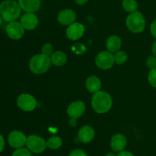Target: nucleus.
Wrapping results in <instances>:
<instances>
[{
  "instance_id": "obj_1",
  "label": "nucleus",
  "mask_w": 156,
  "mask_h": 156,
  "mask_svg": "<svg viewBox=\"0 0 156 156\" xmlns=\"http://www.w3.org/2000/svg\"><path fill=\"white\" fill-rule=\"evenodd\" d=\"M21 10L18 2L15 0H5L0 4V15L4 21L8 22L18 19Z\"/></svg>"
},
{
  "instance_id": "obj_2",
  "label": "nucleus",
  "mask_w": 156,
  "mask_h": 156,
  "mask_svg": "<svg viewBox=\"0 0 156 156\" xmlns=\"http://www.w3.org/2000/svg\"><path fill=\"white\" fill-rule=\"evenodd\" d=\"M91 105L98 113H105L112 106V99L107 92L98 91L92 96Z\"/></svg>"
},
{
  "instance_id": "obj_3",
  "label": "nucleus",
  "mask_w": 156,
  "mask_h": 156,
  "mask_svg": "<svg viewBox=\"0 0 156 156\" xmlns=\"http://www.w3.org/2000/svg\"><path fill=\"white\" fill-rule=\"evenodd\" d=\"M51 64V60L49 56L40 54L35 55L30 59L29 67L33 73L36 74H42L50 68Z\"/></svg>"
},
{
  "instance_id": "obj_4",
  "label": "nucleus",
  "mask_w": 156,
  "mask_h": 156,
  "mask_svg": "<svg viewBox=\"0 0 156 156\" xmlns=\"http://www.w3.org/2000/svg\"><path fill=\"white\" fill-rule=\"evenodd\" d=\"M126 24L130 32L133 33H140L146 28V20L143 14L136 11L128 15Z\"/></svg>"
},
{
  "instance_id": "obj_5",
  "label": "nucleus",
  "mask_w": 156,
  "mask_h": 156,
  "mask_svg": "<svg viewBox=\"0 0 156 156\" xmlns=\"http://www.w3.org/2000/svg\"><path fill=\"white\" fill-rule=\"evenodd\" d=\"M26 146L31 152L40 154L45 150L47 142L43 138L36 135H31L27 138Z\"/></svg>"
},
{
  "instance_id": "obj_6",
  "label": "nucleus",
  "mask_w": 156,
  "mask_h": 156,
  "mask_svg": "<svg viewBox=\"0 0 156 156\" xmlns=\"http://www.w3.org/2000/svg\"><path fill=\"white\" fill-rule=\"evenodd\" d=\"M95 64L102 70H108L111 68L114 64V57L111 52L101 51L95 58Z\"/></svg>"
},
{
  "instance_id": "obj_7",
  "label": "nucleus",
  "mask_w": 156,
  "mask_h": 156,
  "mask_svg": "<svg viewBox=\"0 0 156 156\" xmlns=\"http://www.w3.org/2000/svg\"><path fill=\"white\" fill-rule=\"evenodd\" d=\"M17 104L21 110L26 112H30L36 108L37 100L31 95L23 93L18 96Z\"/></svg>"
},
{
  "instance_id": "obj_8",
  "label": "nucleus",
  "mask_w": 156,
  "mask_h": 156,
  "mask_svg": "<svg viewBox=\"0 0 156 156\" xmlns=\"http://www.w3.org/2000/svg\"><path fill=\"white\" fill-rule=\"evenodd\" d=\"M8 142L12 148H15L16 149L21 148L26 145L27 137L22 132L15 130V131H12V132L9 133V137H8Z\"/></svg>"
},
{
  "instance_id": "obj_9",
  "label": "nucleus",
  "mask_w": 156,
  "mask_h": 156,
  "mask_svg": "<svg viewBox=\"0 0 156 156\" xmlns=\"http://www.w3.org/2000/svg\"><path fill=\"white\" fill-rule=\"evenodd\" d=\"M6 33L10 38L18 40L24 35V28L21 23L18 21H11L6 26Z\"/></svg>"
},
{
  "instance_id": "obj_10",
  "label": "nucleus",
  "mask_w": 156,
  "mask_h": 156,
  "mask_svg": "<svg viewBox=\"0 0 156 156\" xmlns=\"http://www.w3.org/2000/svg\"><path fill=\"white\" fill-rule=\"evenodd\" d=\"M85 110V105L82 101H75L68 106L67 113L71 119H76L83 115Z\"/></svg>"
},
{
  "instance_id": "obj_11",
  "label": "nucleus",
  "mask_w": 156,
  "mask_h": 156,
  "mask_svg": "<svg viewBox=\"0 0 156 156\" xmlns=\"http://www.w3.org/2000/svg\"><path fill=\"white\" fill-rule=\"evenodd\" d=\"M85 27L79 22H74L70 24L66 29V35L69 39L76 41L83 35Z\"/></svg>"
},
{
  "instance_id": "obj_12",
  "label": "nucleus",
  "mask_w": 156,
  "mask_h": 156,
  "mask_svg": "<svg viewBox=\"0 0 156 156\" xmlns=\"http://www.w3.org/2000/svg\"><path fill=\"white\" fill-rule=\"evenodd\" d=\"M57 19L61 24L70 25L76 21V14L72 9H64L58 14Z\"/></svg>"
},
{
  "instance_id": "obj_13",
  "label": "nucleus",
  "mask_w": 156,
  "mask_h": 156,
  "mask_svg": "<svg viewBox=\"0 0 156 156\" xmlns=\"http://www.w3.org/2000/svg\"><path fill=\"white\" fill-rule=\"evenodd\" d=\"M21 24L24 29L33 30L38 24L37 17L34 12H27L21 17Z\"/></svg>"
},
{
  "instance_id": "obj_14",
  "label": "nucleus",
  "mask_w": 156,
  "mask_h": 156,
  "mask_svg": "<svg viewBox=\"0 0 156 156\" xmlns=\"http://www.w3.org/2000/svg\"><path fill=\"white\" fill-rule=\"evenodd\" d=\"M127 145V140L125 136L122 134H116L112 137L111 141V147L116 152L123 151Z\"/></svg>"
},
{
  "instance_id": "obj_15",
  "label": "nucleus",
  "mask_w": 156,
  "mask_h": 156,
  "mask_svg": "<svg viewBox=\"0 0 156 156\" xmlns=\"http://www.w3.org/2000/svg\"><path fill=\"white\" fill-rule=\"evenodd\" d=\"M94 130L89 125L82 126L78 132V138L82 143H88L91 142L94 138Z\"/></svg>"
},
{
  "instance_id": "obj_16",
  "label": "nucleus",
  "mask_w": 156,
  "mask_h": 156,
  "mask_svg": "<svg viewBox=\"0 0 156 156\" xmlns=\"http://www.w3.org/2000/svg\"><path fill=\"white\" fill-rule=\"evenodd\" d=\"M20 7L26 12H34L39 10L41 0H18Z\"/></svg>"
},
{
  "instance_id": "obj_17",
  "label": "nucleus",
  "mask_w": 156,
  "mask_h": 156,
  "mask_svg": "<svg viewBox=\"0 0 156 156\" xmlns=\"http://www.w3.org/2000/svg\"><path fill=\"white\" fill-rule=\"evenodd\" d=\"M121 39L117 35H112L107 40L106 46L109 52H117L121 47Z\"/></svg>"
},
{
  "instance_id": "obj_18",
  "label": "nucleus",
  "mask_w": 156,
  "mask_h": 156,
  "mask_svg": "<svg viewBox=\"0 0 156 156\" xmlns=\"http://www.w3.org/2000/svg\"><path fill=\"white\" fill-rule=\"evenodd\" d=\"M86 87L88 91L95 93L100 91V89L101 87V82L97 76H89L86 80Z\"/></svg>"
},
{
  "instance_id": "obj_19",
  "label": "nucleus",
  "mask_w": 156,
  "mask_h": 156,
  "mask_svg": "<svg viewBox=\"0 0 156 156\" xmlns=\"http://www.w3.org/2000/svg\"><path fill=\"white\" fill-rule=\"evenodd\" d=\"M50 60L52 64H54L55 66L61 67L66 63L67 57L62 51H56L52 54Z\"/></svg>"
},
{
  "instance_id": "obj_20",
  "label": "nucleus",
  "mask_w": 156,
  "mask_h": 156,
  "mask_svg": "<svg viewBox=\"0 0 156 156\" xmlns=\"http://www.w3.org/2000/svg\"><path fill=\"white\" fill-rule=\"evenodd\" d=\"M62 139L59 136H52L47 140V146L50 149H58L62 146Z\"/></svg>"
},
{
  "instance_id": "obj_21",
  "label": "nucleus",
  "mask_w": 156,
  "mask_h": 156,
  "mask_svg": "<svg viewBox=\"0 0 156 156\" xmlns=\"http://www.w3.org/2000/svg\"><path fill=\"white\" fill-rule=\"evenodd\" d=\"M122 6L126 12H130V13L136 12L138 9V3L136 0H123Z\"/></svg>"
},
{
  "instance_id": "obj_22",
  "label": "nucleus",
  "mask_w": 156,
  "mask_h": 156,
  "mask_svg": "<svg viewBox=\"0 0 156 156\" xmlns=\"http://www.w3.org/2000/svg\"><path fill=\"white\" fill-rule=\"evenodd\" d=\"M114 62L117 64H123L127 60V55L124 51H117L114 55Z\"/></svg>"
},
{
  "instance_id": "obj_23",
  "label": "nucleus",
  "mask_w": 156,
  "mask_h": 156,
  "mask_svg": "<svg viewBox=\"0 0 156 156\" xmlns=\"http://www.w3.org/2000/svg\"><path fill=\"white\" fill-rule=\"evenodd\" d=\"M12 156H33L32 153L27 148H17L13 153Z\"/></svg>"
},
{
  "instance_id": "obj_24",
  "label": "nucleus",
  "mask_w": 156,
  "mask_h": 156,
  "mask_svg": "<svg viewBox=\"0 0 156 156\" xmlns=\"http://www.w3.org/2000/svg\"><path fill=\"white\" fill-rule=\"evenodd\" d=\"M148 80L151 85L156 88V68L151 69L148 76Z\"/></svg>"
},
{
  "instance_id": "obj_25",
  "label": "nucleus",
  "mask_w": 156,
  "mask_h": 156,
  "mask_svg": "<svg viewBox=\"0 0 156 156\" xmlns=\"http://www.w3.org/2000/svg\"><path fill=\"white\" fill-rule=\"evenodd\" d=\"M72 50L74 51L76 54H82L86 50L85 46H84L82 44H76L72 47Z\"/></svg>"
},
{
  "instance_id": "obj_26",
  "label": "nucleus",
  "mask_w": 156,
  "mask_h": 156,
  "mask_svg": "<svg viewBox=\"0 0 156 156\" xmlns=\"http://www.w3.org/2000/svg\"><path fill=\"white\" fill-rule=\"evenodd\" d=\"M53 51V47L51 44H46L42 47V54L49 56L51 54Z\"/></svg>"
},
{
  "instance_id": "obj_27",
  "label": "nucleus",
  "mask_w": 156,
  "mask_h": 156,
  "mask_svg": "<svg viewBox=\"0 0 156 156\" xmlns=\"http://www.w3.org/2000/svg\"><path fill=\"white\" fill-rule=\"evenodd\" d=\"M146 64L148 67L150 69L156 68V57L155 56H150L148 58L146 61Z\"/></svg>"
},
{
  "instance_id": "obj_28",
  "label": "nucleus",
  "mask_w": 156,
  "mask_h": 156,
  "mask_svg": "<svg viewBox=\"0 0 156 156\" xmlns=\"http://www.w3.org/2000/svg\"><path fill=\"white\" fill-rule=\"evenodd\" d=\"M69 156H88V154L82 149H75L69 153Z\"/></svg>"
},
{
  "instance_id": "obj_29",
  "label": "nucleus",
  "mask_w": 156,
  "mask_h": 156,
  "mask_svg": "<svg viewBox=\"0 0 156 156\" xmlns=\"http://www.w3.org/2000/svg\"><path fill=\"white\" fill-rule=\"evenodd\" d=\"M150 32L152 36L156 39V19L152 21L150 25Z\"/></svg>"
},
{
  "instance_id": "obj_30",
  "label": "nucleus",
  "mask_w": 156,
  "mask_h": 156,
  "mask_svg": "<svg viewBox=\"0 0 156 156\" xmlns=\"http://www.w3.org/2000/svg\"><path fill=\"white\" fill-rule=\"evenodd\" d=\"M117 156H134V155L133 153L130 152V151H120V152L117 154Z\"/></svg>"
},
{
  "instance_id": "obj_31",
  "label": "nucleus",
  "mask_w": 156,
  "mask_h": 156,
  "mask_svg": "<svg viewBox=\"0 0 156 156\" xmlns=\"http://www.w3.org/2000/svg\"><path fill=\"white\" fill-rule=\"evenodd\" d=\"M5 148V139L4 137L0 134V152L3 151Z\"/></svg>"
},
{
  "instance_id": "obj_32",
  "label": "nucleus",
  "mask_w": 156,
  "mask_h": 156,
  "mask_svg": "<svg viewBox=\"0 0 156 156\" xmlns=\"http://www.w3.org/2000/svg\"><path fill=\"white\" fill-rule=\"evenodd\" d=\"M88 0H75L76 4L79 5V6H83V5L86 4L88 2Z\"/></svg>"
},
{
  "instance_id": "obj_33",
  "label": "nucleus",
  "mask_w": 156,
  "mask_h": 156,
  "mask_svg": "<svg viewBox=\"0 0 156 156\" xmlns=\"http://www.w3.org/2000/svg\"><path fill=\"white\" fill-rule=\"evenodd\" d=\"M152 54H154V56L156 57V41L153 43V44H152Z\"/></svg>"
},
{
  "instance_id": "obj_34",
  "label": "nucleus",
  "mask_w": 156,
  "mask_h": 156,
  "mask_svg": "<svg viewBox=\"0 0 156 156\" xmlns=\"http://www.w3.org/2000/svg\"><path fill=\"white\" fill-rule=\"evenodd\" d=\"M105 156H117V154L114 152H108Z\"/></svg>"
},
{
  "instance_id": "obj_35",
  "label": "nucleus",
  "mask_w": 156,
  "mask_h": 156,
  "mask_svg": "<svg viewBox=\"0 0 156 156\" xmlns=\"http://www.w3.org/2000/svg\"><path fill=\"white\" fill-rule=\"evenodd\" d=\"M2 16L1 15H0V25H1L2 24Z\"/></svg>"
}]
</instances>
